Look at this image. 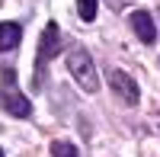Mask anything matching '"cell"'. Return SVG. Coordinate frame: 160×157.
I'll return each instance as SVG.
<instances>
[{"label":"cell","instance_id":"6da1fadb","mask_svg":"<svg viewBox=\"0 0 160 157\" xmlns=\"http://www.w3.org/2000/svg\"><path fill=\"white\" fill-rule=\"evenodd\" d=\"M68 71L74 74V80L87 90V93H93V90L99 87V77H96V64H93V58L87 55L83 48H74L68 51Z\"/></svg>","mask_w":160,"mask_h":157},{"label":"cell","instance_id":"7a4b0ae2","mask_svg":"<svg viewBox=\"0 0 160 157\" xmlns=\"http://www.w3.org/2000/svg\"><path fill=\"white\" fill-rule=\"evenodd\" d=\"M0 99H3V109L10 115H16V119H26V115L32 112L29 99H26L19 93V87H16V74H13V71H3V80H0Z\"/></svg>","mask_w":160,"mask_h":157},{"label":"cell","instance_id":"3957f363","mask_svg":"<svg viewBox=\"0 0 160 157\" xmlns=\"http://www.w3.org/2000/svg\"><path fill=\"white\" fill-rule=\"evenodd\" d=\"M61 51V29L58 23H48L42 38H38V55H35V84H42V74H45V64L51 61Z\"/></svg>","mask_w":160,"mask_h":157},{"label":"cell","instance_id":"277c9868","mask_svg":"<svg viewBox=\"0 0 160 157\" xmlns=\"http://www.w3.org/2000/svg\"><path fill=\"white\" fill-rule=\"evenodd\" d=\"M109 87L118 93V99H122L125 106H138L141 93H138V84L131 80V74H125V71H109Z\"/></svg>","mask_w":160,"mask_h":157},{"label":"cell","instance_id":"5b68a950","mask_svg":"<svg viewBox=\"0 0 160 157\" xmlns=\"http://www.w3.org/2000/svg\"><path fill=\"white\" fill-rule=\"evenodd\" d=\"M131 29L138 32V38H141L144 45L157 42V26H154V19H151V13H144V10L131 13Z\"/></svg>","mask_w":160,"mask_h":157},{"label":"cell","instance_id":"8992f818","mask_svg":"<svg viewBox=\"0 0 160 157\" xmlns=\"http://www.w3.org/2000/svg\"><path fill=\"white\" fill-rule=\"evenodd\" d=\"M19 38H22L19 23H0V51L16 48V45H19Z\"/></svg>","mask_w":160,"mask_h":157},{"label":"cell","instance_id":"52a82bcc","mask_svg":"<svg viewBox=\"0 0 160 157\" xmlns=\"http://www.w3.org/2000/svg\"><path fill=\"white\" fill-rule=\"evenodd\" d=\"M77 13L83 23H93L96 19V0H77Z\"/></svg>","mask_w":160,"mask_h":157},{"label":"cell","instance_id":"ba28073f","mask_svg":"<svg viewBox=\"0 0 160 157\" xmlns=\"http://www.w3.org/2000/svg\"><path fill=\"white\" fill-rule=\"evenodd\" d=\"M51 157H80L74 144H68V141H55L51 144Z\"/></svg>","mask_w":160,"mask_h":157},{"label":"cell","instance_id":"9c48e42d","mask_svg":"<svg viewBox=\"0 0 160 157\" xmlns=\"http://www.w3.org/2000/svg\"><path fill=\"white\" fill-rule=\"evenodd\" d=\"M0 157H3V151H0Z\"/></svg>","mask_w":160,"mask_h":157}]
</instances>
